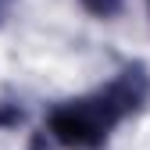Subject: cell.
<instances>
[{
  "mask_svg": "<svg viewBox=\"0 0 150 150\" xmlns=\"http://www.w3.org/2000/svg\"><path fill=\"white\" fill-rule=\"evenodd\" d=\"M150 100V71L129 61L104 82L54 100L43 111L40 139L50 150H104Z\"/></svg>",
  "mask_w": 150,
  "mask_h": 150,
  "instance_id": "cell-1",
  "label": "cell"
},
{
  "mask_svg": "<svg viewBox=\"0 0 150 150\" xmlns=\"http://www.w3.org/2000/svg\"><path fill=\"white\" fill-rule=\"evenodd\" d=\"M79 7L89 18H97V22H115L125 11V0H79Z\"/></svg>",
  "mask_w": 150,
  "mask_h": 150,
  "instance_id": "cell-2",
  "label": "cell"
},
{
  "mask_svg": "<svg viewBox=\"0 0 150 150\" xmlns=\"http://www.w3.org/2000/svg\"><path fill=\"white\" fill-rule=\"evenodd\" d=\"M22 122V104H0V129H14Z\"/></svg>",
  "mask_w": 150,
  "mask_h": 150,
  "instance_id": "cell-3",
  "label": "cell"
},
{
  "mask_svg": "<svg viewBox=\"0 0 150 150\" xmlns=\"http://www.w3.org/2000/svg\"><path fill=\"white\" fill-rule=\"evenodd\" d=\"M7 4L11 0H0V22H4V14H7Z\"/></svg>",
  "mask_w": 150,
  "mask_h": 150,
  "instance_id": "cell-4",
  "label": "cell"
},
{
  "mask_svg": "<svg viewBox=\"0 0 150 150\" xmlns=\"http://www.w3.org/2000/svg\"><path fill=\"white\" fill-rule=\"evenodd\" d=\"M146 11H150V0H146Z\"/></svg>",
  "mask_w": 150,
  "mask_h": 150,
  "instance_id": "cell-5",
  "label": "cell"
}]
</instances>
